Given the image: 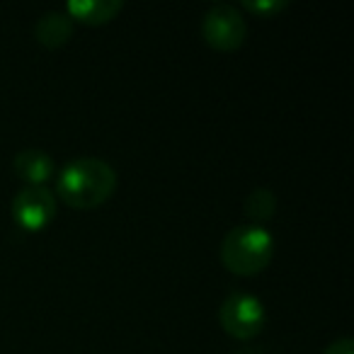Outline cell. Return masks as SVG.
Listing matches in <instances>:
<instances>
[{"label":"cell","instance_id":"cell-1","mask_svg":"<svg viewBox=\"0 0 354 354\" xmlns=\"http://www.w3.org/2000/svg\"><path fill=\"white\" fill-rule=\"evenodd\" d=\"M117 189V170L104 158H71L56 175V197L73 209H95Z\"/></svg>","mask_w":354,"mask_h":354},{"label":"cell","instance_id":"cell-2","mask_svg":"<svg viewBox=\"0 0 354 354\" xmlns=\"http://www.w3.org/2000/svg\"><path fill=\"white\" fill-rule=\"evenodd\" d=\"M218 255L233 274H257L274 257V236L262 223H241L228 228V233L221 238Z\"/></svg>","mask_w":354,"mask_h":354},{"label":"cell","instance_id":"cell-3","mask_svg":"<svg viewBox=\"0 0 354 354\" xmlns=\"http://www.w3.org/2000/svg\"><path fill=\"white\" fill-rule=\"evenodd\" d=\"M218 323L231 337L250 339L260 335L267 323L265 304L250 291H231L218 306Z\"/></svg>","mask_w":354,"mask_h":354},{"label":"cell","instance_id":"cell-4","mask_svg":"<svg viewBox=\"0 0 354 354\" xmlns=\"http://www.w3.org/2000/svg\"><path fill=\"white\" fill-rule=\"evenodd\" d=\"M202 37L218 51L238 49L248 37L245 17L231 3H214L202 17Z\"/></svg>","mask_w":354,"mask_h":354},{"label":"cell","instance_id":"cell-5","mask_svg":"<svg viewBox=\"0 0 354 354\" xmlns=\"http://www.w3.org/2000/svg\"><path fill=\"white\" fill-rule=\"evenodd\" d=\"M59 199L46 185H27L12 197V218L25 231H41L56 216Z\"/></svg>","mask_w":354,"mask_h":354},{"label":"cell","instance_id":"cell-6","mask_svg":"<svg viewBox=\"0 0 354 354\" xmlns=\"http://www.w3.org/2000/svg\"><path fill=\"white\" fill-rule=\"evenodd\" d=\"M12 167H15L17 177H22L30 185H46L51 175H54L56 165L54 158L41 148H22L12 158Z\"/></svg>","mask_w":354,"mask_h":354},{"label":"cell","instance_id":"cell-7","mask_svg":"<svg viewBox=\"0 0 354 354\" xmlns=\"http://www.w3.org/2000/svg\"><path fill=\"white\" fill-rule=\"evenodd\" d=\"M73 27L75 22L68 17V12L64 10H49L37 20L35 25V37L41 46H49V49H56V46H64L66 41L73 37Z\"/></svg>","mask_w":354,"mask_h":354},{"label":"cell","instance_id":"cell-8","mask_svg":"<svg viewBox=\"0 0 354 354\" xmlns=\"http://www.w3.org/2000/svg\"><path fill=\"white\" fill-rule=\"evenodd\" d=\"M124 8L122 0H68L66 12L71 20H80L85 25H104Z\"/></svg>","mask_w":354,"mask_h":354},{"label":"cell","instance_id":"cell-9","mask_svg":"<svg viewBox=\"0 0 354 354\" xmlns=\"http://www.w3.org/2000/svg\"><path fill=\"white\" fill-rule=\"evenodd\" d=\"M277 209V197L270 187H255L245 197V214L255 221H265L274 214Z\"/></svg>","mask_w":354,"mask_h":354},{"label":"cell","instance_id":"cell-10","mask_svg":"<svg viewBox=\"0 0 354 354\" xmlns=\"http://www.w3.org/2000/svg\"><path fill=\"white\" fill-rule=\"evenodd\" d=\"M289 6V0H243V8L257 12V15H272Z\"/></svg>","mask_w":354,"mask_h":354},{"label":"cell","instance_id":"cell-11","mask_svg":"<svg viewBox=\"0 0 354 354\" xmlns=\"http://www.w3.org/2000/svg\"><path fill=\"white\" fill-rule=\"evenodd\" d=\"M323 354H354V339L352 337H337L323 349Z\"/></svg>","mask_w":354,"mask_h":354}]
</instances>
